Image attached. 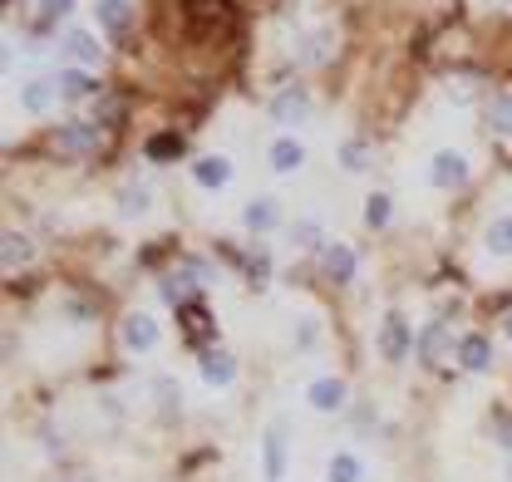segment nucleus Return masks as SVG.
<instances>
[{
    "instance_id": "obj_1",
    "label": "nucleus",
    "mask_w": 512,
    "mask_h": 482,
    "mask_svg": "<svg viewBox=\"0 0 512 482\" xmlns=\"http://www.w3.org/2000/svg\"><path fill=\"white\" fill-rule=\"evenodd\" d=\"M291 468V438H286V423H266L261 433V482H286Z\"/></svg>"
},
{
    "instance_id": "obj_2",
    "label": "nucleus",
    "mask_w": 512,
    "mask_h": 482,
    "mask_svg": "<svg viewBox=\"0 0 512 482\" xmlns=\"http://www.w3.org/2000/svg\"><path fill=\"white\" fill-rule=\"evenodd\" d=\"M119 345H124L128 355H153L163 345V325L148 310H128L124 325H119Z\"/></svg>"
},
{
    "instance_id": "obj_3",
    "label": "nucleus",
    "mask_w": 512,
    "mask_h": 482,
    "mask_svg": "<svg viewBox=\"0 0 512 482\" xmlns=\"http://www.w3.org/2000/svg\"><path fill=\"white\" fill-rule=\"evenodd\" d=\"M468 178H473L468 153H458V148H439V153L429 158V182H434L439 192H458Z\"/></svg>"
},
{
    "instance_id": "obj_4",
    "label": "nucleus",
    "mask_w": 512,
    "mask_h": 482,
    "mask_svg": "<svg viewBox=\"0 0 512 482\" xmlns=\"http://www.w3.org/2000/svg\"><path fill=\"white\" fill-rule=\"evenodd\" d=\"M60 50H64V60L74 64V69H89V74L104 64V50H99V30H64Z\"/></svg>"
},
{
    "instance_id": "obj_5",
    "label": "nucleus",
    "mask_w": 512,
    "mask_h": 482,
    "mask_svg": "<svg viewBox=\"0 0 512 482\" xmlns=\"http://www.w3.org/2000/svg\"><path fill=\"white\" fill-rule=\"evenodd\" d=\"M345 399H350V384H345L340 374H320V379L306 384V404H311L316 414H340Z\"/></svg>"
},
{
    "instance_id": "obj_6",
    "label": "nucleus",
    "mask_w": 512,
    "mask_h": 482,
    "mask_svg": "<svg viewBox=\"0 0 512 482\" xmlns=\"http://www.w3.org/2000/svg\"><path fill=\"white\" fill-rule=\"evenodd\" d=\"M188 173H192V182H197L202 192H222V187H232V173H237V168H232V158H227V153H202Z\"/></svg>"
},
{
    "instance_id": "obj_7",
    "label": "nucleus",
    "mask_w": 512,
    "mask_h": 482,
    "mask_svg": "<svg viewBox=\"0 0 512 482\" xmlns=\"http://www.w3.org/2000/svg\"><path fill=\"white\" fill-rule=\"evenodd\" d=\"M266 163H271V173H276V178H296V173L306 168V143H301L296 133H281V138L271 143Z\"/></svg>"
},
{
    "instance_id": "obj_8",
    "label": "nucleus",
    "mask_w": 512,
    "mask_h": 482,
    "mask_svg": "<svg viewBox=\"0 0 512 482\" xmlns=\"http://www.w3.org/2000/svg\"><path fill=\"white\" fill-rule=\"evenodd\" d=\"M355 266H360V261H355V246H350V241H325V246H320V271H325L335 286H350V281H355Z\"/></svg>"
},
{
    "instance_id": "obj_9",
    "label": "nucleus",
    "mask_w": 512,
    "mask_h": 482,
    "mask_svg": "<svg viewBox=\"0 0 512 482\" xmlns=\"http://www.w3.org/2000/svg\"><path fill=\"white\" fill-rule=\"evenodd\" d=\"M453 350V340H448V325L444 320H429V325H419V335H414V360L419 364H444V355Z\"/></svg>"
},
{
    "instance_id": "obj_10",
    "label": "nucleus",
    "mask_w": 512,
    "mask_h": 482,
    "mask_svg": "<svg viewBox=\"0 0 512 482\" xmlns=\"http://www.w3.org/2000/svg\"><path fill=\"white\" fill-rule=\"evenodd\" d=\"M409 350H414V330L404 325V315H384V325H380V355L389 364H399V360H409Z\"/></svg>"
},
{
    "instance_id": "obj_11",
    "label": "nucleus",
    "mask_w": 512,
    "mask_h": 482,
    "mask_svg": "<svg viewBox=\"0 0 512 482\" xmlns=\"http://www.w3.org/2000/svg\"><path fill=\"white\" fill-rule=\"evenodd\" d=\"M148 212H153V182L128 178L124 187H119V217H124V222H143Z\"/></svg>"
},
{
    "instance_id": "obj_12",
    "label": "nucleus",
    "mask_w": 512,
    "mask_h": 482,
    "mask_svg": "<svg viewBox=\"0 0 512 482\" xmlns=\"http://www.w3.org/2000/svg\"><path fill=\"white\" fill-rule=\"evenodd\" d=\"M197 374H202L207 389H232V384H237V360H232L227 350H202Z\"/></svg>"
},
{
    "instance_id": "obj_13",
    "label": "nucleus",
    "mask_w": 512,
    "mask_h": 482,
    "mask_svg": "<svg viewBox=\"0 0 512 482\" xmlns=\"http://www.w3.org/2000/svg\"><path fill=\"white\" fill-rule=\"evenodd\" d=\"M271 119L281 123V128L306 123L311 119V94H306V89H281V94L271 99Z\"/></svg>"
},
{
    "instance_id": "obj_14",
    "label": "nucleus",
    "mask_w": 512,
    "mask_h": 482,
    "mask_svg": "<svg viewBox=\"0 0 512 482\" xmlns=\"http://www.w3.org/2000/svg\"><path fill=\"white\" fill-rule=\"evenodd\" d=\"M55 99H60V84H55V79H30V84H20V114H30V119L50 114Z\"/></svg>"
},
{
    "instance_id": "obj_15",
    "label": "nucleus",
    "mask_w": 512,
    "mask_h": 482,
    "mask_svg": "<svg viewBox=\"0 0 512 482\" xmlns=\"http://www.w3.org/2000/svg\"><path fill=\"white\" fill-rule=\"evenodd\" d=\"M242 227L256 232V237L276 232V227H281V202H276V197H252V202L242 207Z\"/></svg>"
},
{
    "instance_id": "obj_16",
    "label": "nucleus",
    "mask_w": 512,
    "mask_h": 482,
    "mask_svg": "<svg viewBox=\"0 0 512 482\" xmlns=\"http://www.w3.org/2000/svg\"><path fill=\"white\" fill-rule=\"evenodd\" d=\"M128 25H133V0H94V30L128 35Z\"/></svg>"
},
{
    "instance_id": "obj_17",
    "label": "nucleus",
    "mask_w": 512,
    "mask_h": 482,
    "mask_svg": "<svg viewBox=\"0 0 512 482\" xmlns=\"http://www.w3.org/2000/svg\"><path fill=\"white\" fill-rule=\"evenodd\" d=\"M458 364H463L468 374H488V369H493V345H488L483 335H463V340H458Z\"/></svg>"
},
{
    "instance_id": "obj_18",
    "label": "nucleus",
    "mask_w": 512,
    "mask_h": 482,
    "mask_svg": "<svg viewBox=\"0 0 512 482\" xmlns=\"http://www.w3.org/2000/svg\"><path fill=\"white\" fill-rule=\"evenodd\" d=\"M0 261H5V271L30 266V261H35V241L25 237V232H5V237H0Z\"/></svg>"
},
{
    "instance_id": "obj_19",
    "label": "nucleus",
    "mask_w": 512,
    "mask_h": 482,
    "mask_svg": "<svg viewBox=\"0 0 512 482\" xmlns=\"http://www.w3.org/2000/svg\"><path fill=\"white\" fill-rule=\"evenodd\" d=\"M55 84H60V99H89L94 94V74L89 69H74V64H64L60 74H55Z\"/></svg>"
},
{
    "instance_id": "obj_20",
    "label": "nucleus",
    "mask_w": 512,
    "mask_h": 482,
    "mask_svg": "<svg viewBox=\"0 0 512 482\" xmlns=\"http://www.w3.org/2000/svg\"><path fill=\"white\" fill-rule=\"evenodd\" d=\"M60 148L64 153H89V148H99V123H64Z\"/></svg>"
},
{
    "instance_id": "obj_21",
    "label": "nucleus",
    "mask_w": 512,
    "mask_h": 482,
    "mask_svg": "<svg viewBox=\"0 0 512 482\" xmlns=\"http://www.w3.org/2000/svg\"><path fill=\"white\" fill-rule=\"evenodd\" d=\"M330 45H335V30L320 25V30H311V35L301 40V55H296V60L301 64H325L330 60Z\"/></svg>"
},
{
    "instance_id": "obj_22",
    "label": "nucleus",
    "mask_w": 512,
    "mask_h": 482,
    "mask_svg": "<svg viewBox=\"0 0 512 482\" xmlns=\"http://www.w3.org/2000/svg\"><path fill=\"white\" fill-rule=\"evenodd\" d=\"M483 246H488V256L508 261L512 256V217H493V222H488V232H483Z\"/></svg>"
},
{
    "instance_id": "obj_23",
    "label": "nucleus",
    "mask_w": 512,
    "mask_h": 482,
    "mask_svg": "<svg viewBox=\"0 0 512 482\" xmlns=\"http://www.w3.org/2000/svg\"><path fill=\"white\" fill-rule=\"evenodd\" d=\"M325 478H330V482H365V463H360L355 453H330Z\"/></svg>"
},
{
    "instance_id": "obj_24",
    "label": "nucleus",
    "mask_w": 512,
    "mask_h": 482,
    "mask_svg": "<svg viewBox=\"0 0 512 482\" xmlns=\"http://www.w3.org/2000/svg\"><path fill=\"white\" fill-rule=\"evenodd\" d=\"M389 217H394V197H389V192H370V197H365V227H370V232H384Z\"/></svg>"
},
{
    "instance_id": "obj_25",
    "label": "nucleus",
    "mask_w": 512,
    "mask_h": 482,
    "mask_svg": "<svg viewBox=\"0 0 512 482\" xmlns=\"http://www.w3.org/2000/svg\"><path fill=\"white\" fill-rule=\"evenodd\" d=\"M291 246H301V251H320V246H325V227H320L316 217L291 222Z\"/></svg>"
},
{
    "instance_id": "obj_26",
    "label": "nucleus",
    "mask_w": 512,
    "mask_h": 482,
    "mask_svg": "<svg viewBox=\"0 0 512 482\" xmlns=\"http://www.w3.org/2000/svg\"><path fill=\"white\" fill-rule=\"evenodd\" d=\"M488 128H493L498 138L512 133V94H493V99H488Z\"/></svg>"
},
{
    "instance_id": "obj_27",
    "label": "nucleus",
    "mask_w": 512,
    "mask_h": 482,
    "mask_svg": "<svg viewBox=\"0 0 512 482\" xmlns=\"http://www.w3.org/2000/svg\"><path fill=\"white\" fill-rule=\"evenodd\" d=\"M335 153H340V168H345V173H365V168H370V148H365L360 138H345Z\"/></svg>"
},
{
    "instance_id": "obj_28",
    "label": "nucleus",
    "mask_w": 512,
    "mask_h": 482,
    "mask_svg": "<svg viewBox=\"0 0 512 482\" xmlns=\"http://www.w3.org/2000/svg\"><path fill=\"white\" fill-rule=\"evenodd\" d=\"M192 291H197V286H192L188 271H183V276H168V281H163V296H168L173 305H188V301H192Z\"/></svg>"
},
{
    "instance_id": "obj_29",
    "label": "nucleus",
    "mask_w": 512,
    "mask_h": 482,
    "mask_svg": "<svg viewBox=\"0 0 512 482\" xmlns=\"http://www.w3.org/2000/svg\"><path fill=\"white\" fill-rule=\"evenodd\" d=\"M35 5H40L45 20H69L74 15V0H35Z\"/></svg>"
},
{
    "instance_id": "obj_30",
    "label": "nucleus",
    "mask_w": 512,
    "mask_h": 482,
    "mask_svg": "<svg viewBox=\"0 0 512 482\" xmlns=\"http://www.w3.org/2000/svg\"><path fill=\"white\" fill-rule=\"evenodd\" d=\"M498 448L512 453V419H498Z\"/></svg>"
},
{
    "instance_id": "obj_31",
    "label": "nucleus",
    "mask_w": 512,
    "mask_h": 482,
    "mask_svg": "<svg viewBox=\"0 0 512 482\" xmlns=\"http://www.w3.org/2000/svg\"><path fill=\"white\" fill-rule=\"evenodd\" d=\"M163 153H178V143H173V138H158V143H153V158H163Z\"/></svg>"
},
{
    "instance_id": "obj_32",
    "label": "nucleus",
    "mask_w": 512,
    "mask_h": 482,
    "mask_svg": "<svg viewBox=\"0 0 512 482\" xmlns=\"http://www.w3.org/2000/svg\"><path fill=\"white\" fill-rule=\"evenodd\" d=\"M503 335H508V345H512V310H508V320H503Z\"/></svg>"
},
{
    "instance_id": "obj_33",
    "label": "nucleus",
    "mask_w": 512,
    "mask_h": 482,
    "mask_svg": "<svg viewBox=\"0 0 512 482\" xmlns=\"http://www.w3.org/2000/svg\"><path fill=\"white\" fill-rule=\"evenodd\" d=\"M508 482H512V463H508Z\"/></svg>"
},
{
    "instance_id": "obj_34",
    "label": "nucleus",
    "mask_w": 512,
    "mask_h": 482,
    "mask_svg": "<svg viewBox=\"0 0 512 482\" xmlns=\"http://www.w3.org/2000/svg\"><path fill=\"white\" fill-rule=\"evenodd\" d=\"M74 482H89V478H74Z\"/></svg>"
},
{
    "instance_id": "obj_35",
    "label": "nucleus",
    "mask_w": 512,
    "mask_h": 482,
    "mask_svg": "<svg viewBox=\"0 0 512 482\" xmlns=\"http://www.w3.org/2000/svg\"><path fill=\"white\" fill-rule=\"evenodd\" d=\"M503 5H512V0H503Z\"/></svg>"
}]
</instances>
